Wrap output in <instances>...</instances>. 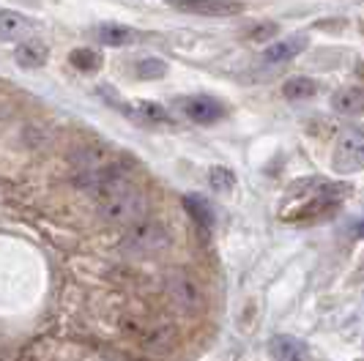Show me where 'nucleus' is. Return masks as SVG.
Masks as SVG:
<instances>
[{"label":"nucleus","instance_id":"obj_1","mask_svg":"<svg viewBox=\"0 0 364 361\" xmlns=\"http://www.w3.org/2000/svg\"><path fill=\"white\" fill-rule=\"evenodd\" d=\"M146 195L132 186V180L99 195V214L109 225H137L146 217Z\"/></svg>","mask_w":364,"mask_h":361},{"label":"nucleus","instance_id":"obj_2","mask_svg":"<svg viewBox=\"0 0 364 361\" xmlns=\"http://www.w3.org/2000/svg\"><path fill=\"white\" fill-rule=\"evenodd\" d=\"M170 244V233L164 230L159 222H137L129 227V233L121 241V249L132 257H148V254L162 252Z\"/></svg>","mask_w":364,"mask_h":361},{"label":"nucleus","instance_id":"obj_3","mask_svg":"<svg viewBox=\"0 0 364 361\" xmlns=\"http://www.w3.org/2000/svg\"><path fill=\"white\" fill-rule=\"evenodd\" d=\"M164 288H167L170 301L178 309H183V312H195V309H200L203 301H205L200 282H198L192 274H186V271H173V274L167 276Z\"/></svg>","mask_w":364,"mask_h":361},{"label":"nucleus","instance_id":"obj_4","mask_svg":"<svg viewBox=\"0 0 364 361\" xmlns=\"http://www.w3.org/2000/svg\"><path fill=\"white\" fill-rule=\"evenodd\" d=\"M334 173L350 176L364 170V131H346L334 148Z\"/></svg>","mask_w":364,"mask_h":361},{"label":"nucleus","instance_id":"obj_5","mask_svg":"<svg viewBox=\"0 0 364 361\" xmlns=\"http://www.w3.org/2000/svg\"><path fill=\"white\" fill-rule=\"evenodd\" d=\"M170 6L200 17H233L244 9L236 0H170Z\"/></svg>","mask_w":364,"mask_h":361},{"label":"nucleus","instance_id":"obj_6","mask_svg":"<svg viewBox=\"0 0 364 361\" xmlns=\"http://www.w3.org/2000/svg\"><path fill=\"white\" fill-rule=\"evenodd\" d=\"M178 107L195 124H214L225 115V107L211 96H183V99H178Z\"/></svg>","mask_w":364,"mask_h":361},{"label":"nucleus","instance_id":"obj_7","mask_svg":"<svg viewBox=\"0 0 364 361\" xmlns=\"http://www.w3.org/2000/svg\"><path fill=\"white\" fill-rule=\"evenodd\" d=\"M269 353H272L274 361H312L310 347L296 340L291 334H277L269 343Z\"/></svg>","mask_w":364,"mask_h":361},{"label":"nucleus","instance_id":"obj_8","mask_svg":"<svg viewBox=\"0 0 364 361\" xmlns=\"http://www.w3.org/2000/svg\"><path fill=\"white\" fill-rule=\"evenodd\" d=\"M33 31H36V22L31 17H25V14H19V11L6 9L0 14V33H3L6 41H17V38L33 33Z\"/></svg>","mask_w":364,"mask_h":361},{"label":"nucleus","instance_id":"obj_9","mask_svg":"<svg viewBox=\"0 0 364 361\" xmlns=\"http://www.w3.org/2000/svg\"><path fill=\"white\" fill-rule=\"evenodd\" d=\"M304 47H307V36H291L282 38V41H274L272 47L263 53V63H285V60L304 53Z\"/></svg>","mask_w":364,"mask_h":361},{"label":"nucleus","instance_id":"obj_10","mask_svg":"<svg viewBox=\"0 0 364 361\" xmlns=\"http://www.w3.org/2000/svg\"><path fill=\"white\" fill-rule=\"evenodd\" d=\"M14 58H17L19 66H25V69H38V66H44V63H47L50 50H47V44H44V41L31 38V41H22V44H19Z\"/></svg>","mask_w":364,"mask_h":361},{"label":"nucleus","instance_id":"obj_11","mask_svg":"<svg viewBox=\"0 0 364 361\" xmlns=\"http://www.w3.org/2000/svg\"><path fill=\"white\" fill-rule=\"evenodd\" d=\"M96 38L105 44V47H127V44H134L140 33L134 31V28H127V25H102L99 31H96Z\"/></svg>","mask_w":364,"mask_h":361},{"label":"nucleus","instance_id":"obj_12","mask_svg":"<svg viewBox=\"0 0 364 361\" xmlns=\"http://www.w3.org/2000/svg\"><path fill=\"white\" fill-rule=\"evenodd\" d=\"M331 107L340 115H364V90L362 88H343L334 93Z\"/></svg>","mask_w":364,"mask_h":361},{"label":"nucleus","instance_id":"obj_13","mask_svg":"<svg viewBox=\"0 0 364 361\" xmlns=\"http://www.w3.org/2000/svg\"><path fill=\"white\" fill-rule=\"evenodd\" d=\"M183 208L189 211V217L195 219L203 230H211V227H214L217 217H214L211 205H208L203 198H198V195H186V198H183Z\"/></svg>","mask_w":364,"mask_h":361},{"label":"nucleus","instance_id":"obj_14","mask_svg":"<svg viewBox=\"0 0 364 361\" xmlns=\"http://www.w3.org/2000/svg\"><path fill=\"white\" fill-rule=\"evenodd\" d=\"M69 63H72L77 72L93 74L99 72V66H102V55L96 53V50H91V47H77L69 55Z\"/></svg>","mask_w":364,"mask_h":361},{"label":"nucleus","instance_id":"obj_15","mask_svg":"<svg viewBox=\"0 0 364 361\" xmlns=\"http://www.w3.org/2000/svg\"><path fill=\"white\" fill-rule=\"evenodd\" d=\"M315 90H318V85L312 82L310 77H291V80L282 85V93H285V99H291V102L310 99V96H315Z\"/></svg>","mask_w":364,"mask_h":361},{"label":"nucleus","instance_id":"obj_16","mask_svg":"<svg viewBox=\"0 0 364 361\" xmlns=\"http://www.w3.org/2000/svg\"><path fill=\"white\" fill-rule=\"evenodd\" d=\"M208 183H211V189H217L219 195H230L233 186H236V176L228 167H214L211 176H208Z\"/></svg>","mask_w":364,"mask_h":361},{"label":"nucleus","instance_id":"obj_17","mask_svg":"<svg viewBox=\"0 0 364 361\" xmlns=\"http://www.w3.org/2000/svg\"><path fill=\"white\" fill-rule=\"evenodd\" d=\"M164 74H167V63L159 58H146L137 63V77H143V80H159Z\"/></svg>","mask_w":364,"mask_h":361},{"label":"nucleus","instance_id":"obj_18","mask_svg":"<svg viewBox=\"0 0 364 361\" xmlns=\"http://www.w3.org/2000/svg\"><path fill=\"white\" fill-rule=\"evenodd\" d=\"M140 112L146 115V121H151V124H173L170 112L162 104H156V102H140Z\"/></svg>","mask_w":364,"mask_h":361},{"label":"nucleus","instance_id":"obj_19","mask_svg":"<svg viewBox=\"0 0 364 361\" xmlns=\"http://www.w3.org/2000/svg\"><path fill=\"white\" fill-rule=\"evenodd\" d=\"M277 33V25H263V28H255L252 31V41H266V38H272Z\"/></svg>","mask_w":364,"mask_h":361},{"label":"nucleus","instance_id":"obj_20","mask_svg":"<svg viewBox=\"0 0 364 361\" xmlns=\"http://www.w3.org/2000/svg\"><path fill=\"white\" fill-rule=\"evenodd\" d=\"M353 233H356V235H364V222H359V225L353 227Z\"/></svg>","mask_w":364,"mask_h":361},{"label":"nucleus","instance_id":"obj_21","mask_svg":"<svg viewBox=\"0 0 364 361\" xmlns=\"http://www.w3.org/2000/svg\"><path fill=\"white\" fill-rule=\"evenodd\" d=\"M362 77H364V66H362Z\"/></svg>","mask_w":364,"mask_h":361}]
</instances>
